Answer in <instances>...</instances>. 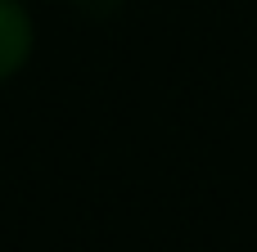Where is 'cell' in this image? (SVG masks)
Returning a JSON list of instances; mask_svg holds the SVG:
<instances>
[{
	"label": "cell",
	"mask_w": 257,
	"mask_h": 252,
	"mask_svg": "<svg viewBox=\"0 0 257 252\" xmlns=\"http://www.w3.org/2000/svg\"><path fill=\"white\" fill-rule=\"evenodd\" d=\"M32 54V18L18 0H0V81H9Z\"/></svg>",
	"instance_id": "obj_1"
}]
</instances>
